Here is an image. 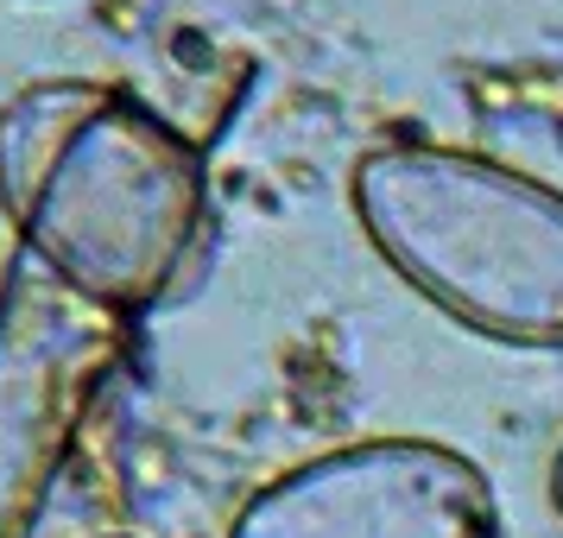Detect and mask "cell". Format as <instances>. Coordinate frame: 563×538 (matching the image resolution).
<instances>
[{
	"instance_id": "6da1fadb",
	"label": "cell",
	"mask_w": 563,
	"mask_h": 538,
	"mask_svg": "<svg viewBox=\"0 0 563 538\" xmlns=\"http://www.w3.org/2000/svg\"><path fill=\"white\" fill-rule=\"evenodd\" d=\"M0 209L52 285L140 323L197 260L209 172L140 96L57 77L0 102Z\"/></svg>"
},
{
	"instance_id": "7a4b0ae2",
	"label": "cell",
	"mask_w": 563,
	"mask_h": 538,
	"mask_svg": "<svg viewBox=\"0 0 563 538\" xmlns=\"http://www.w3.org/2000/svg\"><path fill=\"white\" fill-rule=\"evenodd\" d=\"M361 229L462 330L563 349V190L462 146H374L349 178Z\"/></svg>"
},
{
	"instance_id": "3957f363",
	"label": "cell",
	"mask_w": 563,
	"mask_h": 538,
	"mask_svg": "<svg viewBox=\"0 0 563 538\" xmlns=\"http://www.w3.org/2000/svg\"><path fill=\"white\" fill-rule=\"evenodd\" d=\"M121 342L128 323L77 305L32 260L13 273L0 298V538L38 532Z\"/></svg>"
},
{
	"instance_id": "277c9868",
	"label": "cell",
	"mask_w": 563,
	"mask_h": 538,
	"mask_svg": "<svg viewBox=\"0 0 563 538\" xmlns=\"http://www.w3.org/2000/svg\"><path fill=\"white\" fill-rule=\"evenodd\" d=\"M229 538H500V501L450 443L367 437L266 482Z\"/></svg>"
},
{
	"instance_id": "5b68a950",
	"label": "cell",
	"mask_w": 563,
	"mask_h": 538,
	"mask_svg": "<svg viewBox=\"0 0 563 538\" xmlns=\"http://www.w3.org/2000/svg\"><path fill=\"white\" fill-rule=\"evenodd\" d=\"M551 494H558V507H563V457H558V469H551Z\"/></svg>"
}]
</instances>
